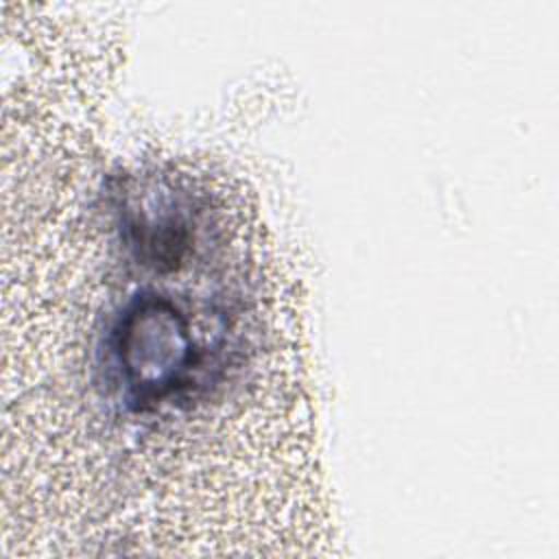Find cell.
<instances>
[{
  "label": "cell",
  "instance_id": "obj_1",
  "mask_svg": "<svg viewBox=\"0 0 559 559\" xmlns=\"http://www.w3.org/2000/svg\"><path fill=\"white\" fill-rule=\"evenodd\" d=\"M111 354L133 411L175 395L199 367L188 319L157 293H142L124 308L111 332Z\"/></svg>",
  "mask_w": 559,
  "mask_h": 559
}]
</instances>
